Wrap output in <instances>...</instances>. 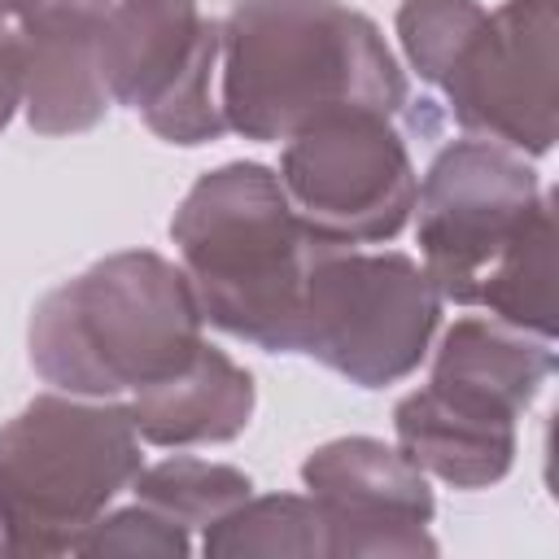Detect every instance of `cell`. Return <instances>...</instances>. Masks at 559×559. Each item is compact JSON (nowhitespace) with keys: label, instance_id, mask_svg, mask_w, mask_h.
I'll list each match as a JSON object with an SVG mask.
<instances>
[{"label":"cell","instance_id":"cell-17","mask_svg":"<svg viewBox=\"0 0 559 559\" xmlns=\"http://www.w3.org/2000/svg\"><path fill=\"white\" fill-rule=\"evenodd\" d=\"M135 502L153 507L157 515L175 520L188 533H205L218 524L231 507H240L253 493V480L231 463H210L192 454L162 459L153 467H140L131 480Z\"/></svg>","mask_w":559,"mask_h":559},{"label":"cell","instance_id":"cell-21","mask_svg":"<svg viewBox=\"0 0 559 559\" xmlns=\"http://www.w3.org/2000/svg\"><path fill=\"white\" fill-rule=\"evenodd\" d=\"M22 109V39L13 26H0V131Z\"/></svg>","mask_w":559,"mask_h":559},{"label":"cell","instance_id":"cell-14","mask_svg":"<svg viewBox=\"0 0 559 559\" xmlns=\"http://www.w3.org/2000/svg\"><path fill=\"white\" fill-rule=\"evenodd\" d=\"M22 39V114L39 135H79L109 114L96 70V26H26Z\"/></svg>","mask_w":559,"mask_h":559},{"label":"cell","instance_id":"cell-11","mask_svg":"<svg viewBox=\"0 0 559 559\" xmlns=\"http://www.w3.org/2000/svg\"><path fill=\"white\" fill-rule=\"evenodd\" d=\"M550 345L493 314H463L441 332L428 384L498 419H520L555 371Z\"/></svg>","mask_w":559,"mask_h":559},{"label":"cell","instance_id":"cell-9","mask_svg":"<svg viewBox=\"0 0 559 559\" xmlns=\"http://www.w3.org/2000/svg\"><path fill=\"white\" fill-rule=\"evenodd\" d=\"M555 0H507L485 9L459 57L437 79L467 135L507 144L524 157L555 148Z\"/></svg>","mask_w":559,"mask_h":559},{"label":"cell","instance_id":"cell-10","mask_svg":"<svg viewBox=\"0 0 559 559\" xmlns=\"http://www.w3.org/2000/svg\"><path fill=\"white\" fill-rule=\"evenodd\" d=\"M301 485L319 502L332 559L437 555L428 476L380 437H336L306 454Z\"/></svg>","mask_w":559,"mask_h":559},{"label":"cell","instance_id":"cell-1","mask_svg":"<svg viewBox=\"0 0 559 559\" xmlns=\"http://www.w3.org/2000/svg\"><path fill=\"white\" fill-rule=\"evenodd\" d=\"M223 127L280 144L336 109L397 114L406 74L380 26L341 0H231L218 22Z\"/></svg>","mask_w":559,"mask_h":559},{"label":"cell","instance_id":"cell-2","mask_svg":"<svg viewBox=\"0 0 559 559\" xmlns=\"http://www.w3.org/2000/svg\"><path fill=\"white\" fill-rule=\"evenodd\" d=\"M201 328L183 266L153 249H122L35 301L26 354L52 389L122 402L175 376L201 349Z\"/></svg>","mask_w":559,"mask_h":559},{"label":"cell","instance_id":"cell-4","mask_svg":"<svg viewBox=\"0 0 559 559\" xmlns=\"http://www.w3.org/2000/svg\"><path fill=\"white\" fill-rule=\"evenodd\" d=\"M140 467V432L118 397H31L0 424V546L74 555Z\"/></svg>","mask_w":559,"mask_h":559},{"label":"cell","instance_id":"cell-19","mask_svg":"<svg viewBox=\"0 0 559 559\" xmlns=\"http://www.w3.org/2000/svg\"><path fill=\"white\" fill-rule=\"evenodd\" d=\"M74 555H140V559H188L192 533L157 515L144 502L105 511L74 546Z\"/></svg>","mask_w":559,"mask_h":559},{"label":"cell","instance_id":"cell-5","mask_svg":"<svg viewBox=\"0 0 559 559\" xmlns=\"http://www.w3.org/2000/svg\"><path fill=\"white\" fill-rule=\"evenodd\" d=\"M437 328L441 293L411 253L314 249L301 284L297 354L358 389H384L428 358Z\"/></svg>","mask_w":559,"mask_h":559},{"label":"cell","instance_id":"cell-13","mask_svg":"<svg viewBox=\"0 0 559 559\" xmlns=\"http://www.w3.org/2000/svg\"><path fill=\"white\" fill-rule=\"evenodd\" d=\"M393 437L424 476L454 489H489L515 463V419L454 402L432 384L393 406Z\"/></svg>","mask_w":559,"mask_h":559},{"label":"cell","instance_id":"cell-12","mask_svg":"<svg viewBox=\"0 0 559 559\" xmlns=\"http://www.w3.org/2000/svg\"><path fill=\"white\" fill-rule=\"evenodd\" d=\"M253 376L210 341L175 376L122 397L140 441L166 450L236 441L253 419Z\"/></svg>","mask_w":559,"mask_h":559},{"label":"cell","instance_id":"cell-7","mask_svg":"<svg viewBox=\"0 0 559 559\" xmlns=\"http://www.w3.org/2000/svg\"><path fill=\"white\" fill-rule=\"evenodd\" d=\"M223 31L197 0H114L96 26V70L114 105H127L166 144L218 140Z\"/></svg>","mask_w":559,"mask_h":559},{"label":"cell","instance_id":"cell-16","mask_svg":"<svg viewBox=\"0 0 559 559\" xmlns=\"http://www.w3.org/2000/svg\"><path fill=\"white\" fill-rule=\"evenodd\" d=\"M476 306L528 336L555 341V201L537 210L520 240L480 280Z\"/></svg>","mask_w":559,"mask_h":559},{"label":"cell","instance_id":"cell-15","mask_svg":"<svg viewBox=\"0 0 559 559\" xmlns=\"http://www.w3.org/2000/svg\"><path fill=\"white\" fill-rule=\"evenodd\" d=\"M210 559H332L323 511L310 493L245 498L201 533Z\"/></svg>","mask_w":559,"mask_h":559},{"label":"cell","instance_id":"cell-3","mask_svg":"<svg viewBox=\"0 0 559 559\" xmlns=\"http://www.w3.org/2000/svg\"><path fill=\"white\" fill-rule=\"evenodd\" d=\"M170 240L205 323L266 354H297L301 284L319 240L297 223L271 166L205 170L183 192Z\"/></svg>","mask_w":559,"mask_h":559},{"label":"cell","instance_id":"cell-6","mask_svg":"<svg viewBox=\"0 0 559 559\" xmlns=\"http://www.w3.org/2000/svg\"><path fill=\"white\" fill-rule=\"evenodd\" d=\"M280 188L297 223L328 249L393 240L415 210L419 175L389 114L336 109L284 140Z\"/></svg>","mask_w":559,"mask_h":559},{"label":"cell","instance_id":"cell-20","mask_svg":"<svg viewBox=\"0 0 559 559\" xmlns=\"http://www.w3.org/2000/svg\"><path fill=\"white\" fill-rule=\"evenodd\" d=\"M114 0H0V26L26 31V26H100Z\"/></svg>","mask_w":559,"mask_h":559},{"label":"cell","instance_id":"cell-18","mask_svg":"<svg viewBox=\"0 0 559 559\" xmlns=\"http://www.w3.org/2000/svg\"><path fill=\"white\" fill-rule=\"evenodd\" d=\"M480 17L485 9L476 0H402L393 26L406 52V66L437 87V79L459 57V48L480 26Z\"/></svg>","mask_w":559,"mask_h":559},{"label":"cell","instance_id":"cell-8","mask_svg":"<svg viewBox=\"0 0 559 559\" xmlns=\"http://www.w3.org/2000/svg\"><path fill=\"white\" fill-rule=\"evenodd\" d=\"M550 197L524 153L467 135L445 144L415 192V240L441 301L476 306L480 280Z\"/></svg>","mask_w":559,"mask_h":559}]
</instances>
